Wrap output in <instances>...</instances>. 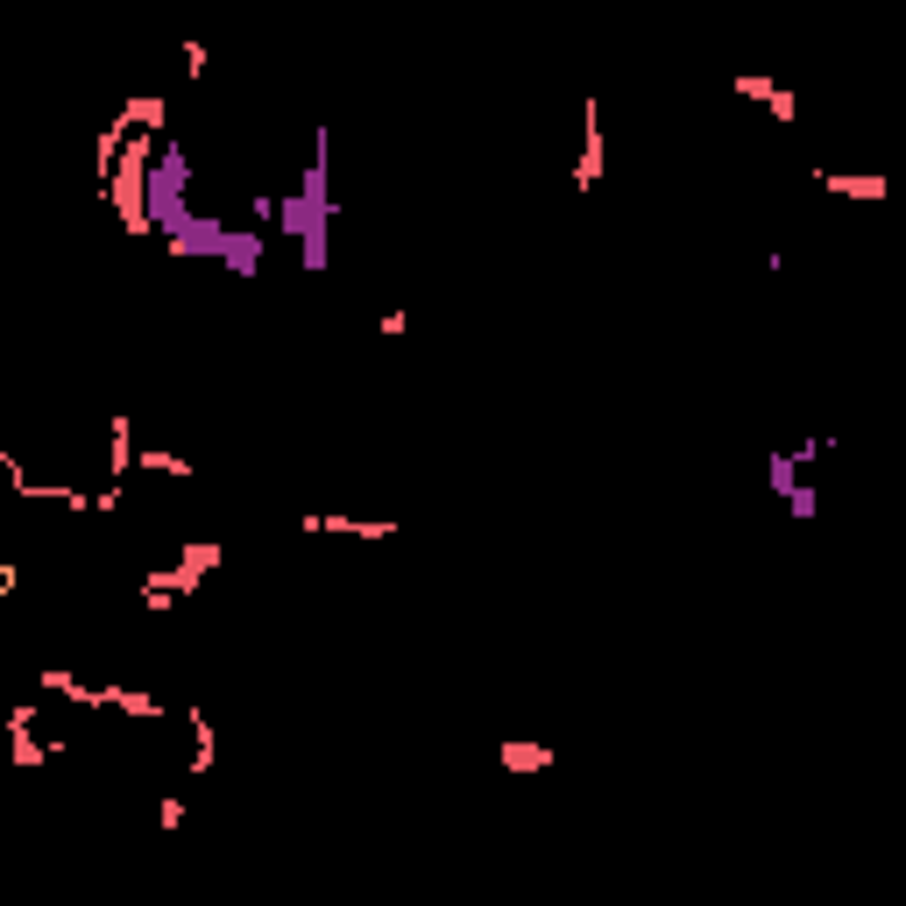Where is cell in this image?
Here are the masks:
<instances>
[{"label":"cell","mask_w":906,"mask_h":906,"mask_svg":"<svg viewBox=\"0 0 906 906\" xmlns=\"http://www.w3.org/2000/svg\"><path fill=\"white\" fill-rule=\"evenodd\" d=\"M815 185L836 191V199H864V206L893 199V178H885V170H815Z\"/></svg>","instance_id":"cell-4"},{"label":"cell","mask_w":906,"mask_h":906,"mask_svg":"<svg viewBox=\"0 0 906 906\" xmlns=\"http://www.w3.org/2000/svg\"><path fill=\"white\" fill-rule=\"evenodd\" d=\"M157 149H163V135H128V149H121V163H113V178L100 199L113 206V220H121V235H157V206H149V163H157Z\"/></svg>","instance_id":"cell-1"},{"label":"cell","mask_w":906,"mask_h":906,"mask_svg":"<svg viewBox=\"0 0 906 906\" xmlns=\"http://www.w3.org/2000/svg\"><path fill=\"white\" fill-rule=\"evenodd\" d=\"M496 765H504V773H552V744L504 737V744H496Z\"/></svg>","instance_id":"cell-8"},{"label":"cell","mask_w":906,"mask_h":906,"mask_svg":"<svg viewBox=\"0 0 906 906\" xmlns=\"http://www.w3.org/2000/svg\"><path fill=\"white\" fill-rule=\"evenodd\" d=\"M178 595H185V588H178V567H149V574H142V609H149V616H163Z\"/></svg>","instance_id":"cell-12"},{"label":"cell","mask_w":906,"mask_h":906,"mask_svg":"<svg viewBox=\"0 0 906 906\" xmlns=\"http://www.w3.org/2000/svg\"><path fill=\"white\" fill-rule=\"evenodd\" d=\"M305 531H340V538H397V517H347V510H305Z\"/></svg>","instance_id":"cell-5"},{"label":"cell","mask_w":906,"mask_h":906,"mask_svg":"<svg viewBox=\"0 0 906 906\" xmlns=\"http://www.w3.org/2000/svg\"><path fill=\"white\" fill-rule=\"evenodd\" d=\"M765 113H773L779 128H794V121H800V92H794V86H779L773 100H765Z\"/></svg>","instance_id":"cell-17"},{"label":"cell","mask_w":906,"mask_h":906,"mask_svg":"<svg viewBox=\"0 0 906 906\" xmlns=\"http://www.w3.org/2000/svg\"><path fill=\"white\" fill-rule=\"evenodd\" d=\"M220 560H227V538H191V546H178V560H170V567H178V588L199 595V581H206Z\"/></svg>","instance_id":"cell-6"},{"label":"cell","mask_w":906,"mask_h":906,"mask_svg":"<svg viewBox=\"0 0 906 906\" xmlns=\"http://www.w3.org/2000/svg\"><path fill=\"white\" fill-rule=\"evenodd\" d=\"M185 191H191V163H185V149L163 135L157 163H149V206H157V227H163V235H178V227L199 220V213L185 206Z\"/></svg>","instance_id":"cell-2"},{"label":"cell","mask_w":906,"mask_h":906,"mask_svg":"<svg viewBox=\"0 0 906 906\" xmlns=\"http://www.w3.org/2000/svg\"><path fill=\"white\" fill-rule=\"evenodd\" d=\"M376 333H382V340H404V333H411V312H382Z\"/></svg>","instance_id":"cell-19"},{"label":"cell","mask_w":906,"mask_h":906,"mask_svg":"<svg viewBox=\"0 0 906 906\" xmlns=\"http://www.w3.org/2000/svg\"><path fill=\"white\" fill-rule=\"evenodd\" d=\"M121 113L135 128H149V135H170V100L163 92H135V100H121Z\"/></svg>","instance_id":"cell-11"},{"label":"cell","mask_w":906,"mask_h":906,"mask_svg":"<svg viewBox=\"0 0 906 906\" xmlns=\"http://www.w3.org/2000/svg\"><path fill=\"white\" fill-rule=\"evenodd\" d=\"M36 687H43V694H64V701H79V708H92V694H100V687H86L79 673H64V666H43V673H36Z\"/></svg>","instance_id":"cell-13"},{"label":"cell","mask_w":906,"mask_h":906,"mask_svg":"<svg viewBox=\"0 0 906 906\" xmlns=\"http://www.w3.org/2000/svg\"><path fill=\"white\" fill-rule=\"evenodd\" d=\"M178 57H185V79H206V71H213V50H206L199 36H185V43H178Z\"/></svg>","instance_id":"cell-15"},{"label":"cell","mask_w":906,"mask_h":906,"mask_svg":"<svg viewBox=\"0 0 906 906\" xmlns=\"http://www.w3.org/2000/svg\"><path fill=\"white\" fill-rule=\"evenodd\" d=\"M135 468H149V475H178V481H191L199 475V460H185V454H170V447H149Z\"/></svg>","instance_id":"cell-14"},{"label":"cell","mask_w":906,"mask_h":906,"mask_svg":"<svg viewBox=\"0 0 906 906\" xmlns=\"http://www.w3.org/2000/svg\"><path fill=\"white\" fill-rule=\"evenodd\" d=\"M92 708H121V716H142V723H157V716H170V701H163V694L121 687V680H107L100 694H92Z\"/></svg>","instance_id":"cell-7"},{"label":"cell","mask_w":906,"mask_h":906,"mask_svg":"<svg viewBox=\"0 0 906 906\" xmlns=\"http://www.w3.org/2000/svg\"><path fill=\"white\" fill-rule=\"evenodd\" d=\"M609 163V135H603V100H581V157H574V191H595Z\"/></svg>","instance_id":"cell-3"},{"label":"cell","mask_w":906,"mask_h":906,"mask_svg":"<svg viewBox=\"0 0 906 906\" xmlns=\"http://www.w3.org/2000/svg\"><path fill=\"white\" fill-rule=\"evenodd\" d=\"M773 92H779L773 71H737V100H773Z\"/></svg>","instance_id":"cell-16"},{"label":"cell","mask_w":906,"mask_h":906,"mask_svg":"<svg viewBox=\"0 0 906 906\" xmlns=\"http://www.w3.org/2000/svg\"><path fill=\"white\" fill-rule=\"evenodd\" d=\"M135 460H142V447H135V418L113 411V432H107V468H113V481H121Z\"/></svg>","instance_id":"cell-10"},{"label":"cell","mask_w":906,"mask_h":906,"mask_svg":"<svg viewBox=\"0 0 906 906\" xmlns=\"http://www.w3.org/2000/svg\"><path fill=\"white\" fill-rule=\"evenodd\" d=\"M157 822H163V828H185V800L163 794V800H157Z\"/></svg>","instance_id":"cell-20"},{"label":"cell","mask_w":906,"mask_h":906,"mask_svg":"<svg viewBox=\"0 0 906 906\" xmlns=\"http://www.w3.org/2000/svg\"><path fill=\"white\" fill-rule=\"evenodd\" d=\"M786 510H794L800 525H807V517H822V496L807 489V481H794V489H786Z\"/></svg>","instance_id":"cell-18"},{"label":"cell","mask_w":906,"mask_h":906,"mask_svg":"<svg viewBox=\"0 0 906 906\" xmlns=\"http://www.w3.org/2000/svg\"><path fill=\"white\" fill-rule=\"evenodd\" d=\"M185 729H191V773H213V758H220V729L206 723V708H185Z\"/></svg>","instance_id":"cell-9"}]
</instances>
